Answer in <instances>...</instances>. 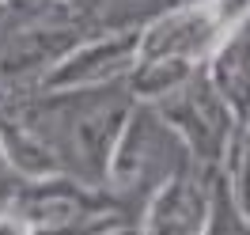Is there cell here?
Returning a JSON list of instances; mask_svg holds the SVG:
<instances>
[{
	"instance_id": "cell-1",
	"label": "cell",
	"mask_w": 250,
	"mask_h": 235,
	"mask_svg": "<svg viewBox=\"0 0 250 235\" xmlns=\"http://www.w3.org/2000/svg\"><path fill=\"white\" fill-rule=\"evenodd\" d=\"M0 235H31V224L16 216H0Z\"/></svg>"
}]
</instances>
